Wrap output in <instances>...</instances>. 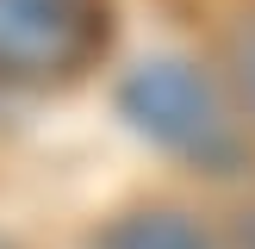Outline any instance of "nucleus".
I'll list each match as a JSON object with an SVG mask.
<instances>
[{"mask_svg": "<svg viewBox=\"0 0 255 249\" xmlns=\"http://www.w3.org/2000/svg\"><path fill=\"white\" fill-rule=\"evenodd\" d=\"M119 112L137 137H149L168 156H187L206 174H237L249 156L243 119L218 75H206L193 56H143L119 81Z\"/></svg>", "mask_w": 255, "mask_h": 249, "instance_id": "obj_1", "label": "nucleus"}, {"mask_svg": "<svg viewBox=\"0 0 255 249\" xmlns=\"http://www.w3.org/2000/svg\"><path fill=\"white\" fill-rule=\"evenodd\" d=\"M106 0H0V81L50 87L106 50Z\"/></svg>", "mask_w": 255, "mask_h": 249, "instance_id": "obj_2", "label": "nucleus"}, {"mask_svg": "<svg viewBox=\"0 0 255 249\" xmlns=\"http://www.w3.org/2000/svg\"><path fill=\"white\" fill-rule=\"evenodd\" d=\"M100 249H218V243H212V231L199 218L156 206V212H125V218L100 237Z\"/></svg>", "mask_w": 255, "mask_h": 249, "instance_id": "obj_3", "label": "nucleus"}, {"mask_svg": "<svg viewBox=\"0 0 255 249\" xmlns=\"http://www.w3.org/2000/svg\"><path fill=\"white\" fill-rule=\"evenodd\" d=\"M224 94H231L237 119L255 124V19L231 25V37H224Z\"/></svg>", "mask_w": 255, "mask_h": 249, "instance_id": "obj_4", "label": "nucleus"}, {"mask_svg": "<svg viewBox=\"0 0 255 249\" xmlns=\"http://www.w3.org/2000/svg\"><path fill=\"white\" fill-rule=\"evenodd\" d=\"M237 243H243V249H255V212H243V224H237Z\"/></svg>", "mask_w": 255, "mask_h": 249, "instance_id": "obj_5", "label": "nucleus"}, {"mask_svg": "<svg viewBox=\"0 0 255 249\" xmlns=\"http://www.w3.org/2000/svg\"><path fill=\"white\" fill-rule=\"evenodd\" d=\"M0 249H6V243H0Z\"/></svg>", "mask_w": 255, "mask_h": 249, "instance_id": "obj_6", "label": "nucleus"}]
</instances>
